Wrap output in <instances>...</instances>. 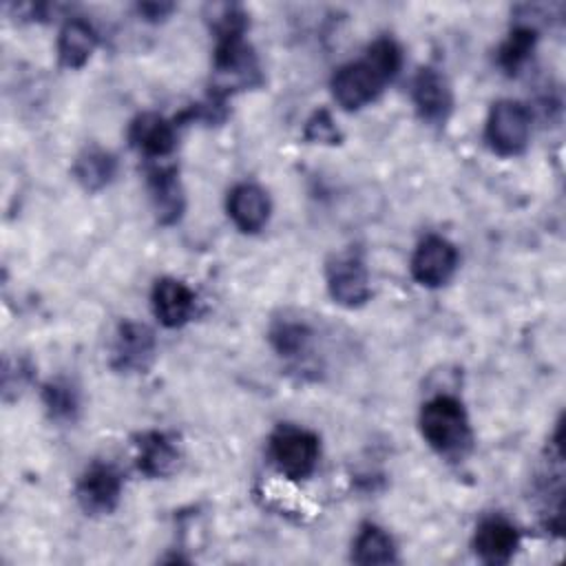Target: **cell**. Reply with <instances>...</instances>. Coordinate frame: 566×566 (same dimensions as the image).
Wrapping results in <instances>:
<instances>
[{
	"instance_id": "obj_1",
	"label": "cell",
	"mask_w": 566,
	"mask_h": 566,
	"mask_svg": "<svg viewBox=\"0 0 566 566\" xmlns=\"http://www.w3.org/2000/svg\"><path fill=\"white\" fill-rule=\"evenodd\" d=\"M400 46L391 38H378L358 62L340 66L332 77V95L345 111H358L374 102L382 86L400 69Z\"/></svg>"
},
{
	"instance_id": "obj_2",
	"label": "cell",
	"mask_w": 566,
	"mask_h": 566,
	"mask_svg": "<svg viewBox=\"0 0 566 566\" xmlns=\"http://www.w3.org/2000/svg\"><path fill=\"white\" fill-rule=\"evenodd\" d=\"M422 438L442 455H462L471 444V427L462 402L453 396H436L420 411Z\"/></svg>"
},
{
	"instance_id": "obj_3",
	"label": "cell",
	"mask_w": 566,
	"mask_h": 566,
	"mask_svg": "<svg viewBox=\"0 0 566 566\" xmlns=\"http://www.w3.org/2000/svg\"><path fill=\"white\" fill-rule=\"evenodd\" d=\"M484 135L489 146L497 155L502 157L520 155L528 146V137H531L528 108L517 99L495 102L489 111Z\"/></svg>"
},
{
	"instance_id": "obj_4",
	"label": "cell",
	"mask_w": 566,
	"mask_h": 566,
	"mask_svg": "<svg viewBox=\"0 0 566 566\" xmlns=\"http://www.w3.org/2000/svg\"><path fill=\"white\" fill-rule=\"evenodd\" d=\"M270 453L285 478L305 480L318 462V438L307 429L281 424L270 438Z\"/></svg>"
},
{
	"instance_id": "obj_5",
	"label": "cell",
	"mask_w": 566,
	"mask_h": 566,
	"mask_svg": "<svg viewBox=\"0 0 566 566\" xmlns=\"http://www.w3.org/2000/svg\"><path fill=\"white\" fill-rule=\"evenodd\" d=\"M327 290L338 305L360 307L369 301V274L360 252L345 250L334 254L325 268Z\"/></svg>"
},
{
	"instance_id": "obj_6",
	"label": "cell",
	"mask_w": 566,
	"mask_h": 566,
	"mask_svg": "<svg viewBox=\"0 0 566 566\" xmlns=\"http://www.w3.org/2000/svg\"><path fill=\"white\" fill-rule=\"evenodd\" d=\"M458 268V250L451 241L438 234L422 239L411 256V276L424 287L444 285Z\"/></svg>"
},
{
	"instance_id": "obj_7",
	"label": "cell",
	"mask_w": 566,
	"mask_h": 566,
	"mask_svg": "<svg viewBox=\"0 0 566 566\" xmlns=\"http://www.w3.org/2000/svg\"><path fill=\"white\" fill-rule=\"evenodd\" d=\"M75 495L86 513H111L122 495V475L111 464L93 462L80 478Z\"/></svg>"
},
{
	"instance_id": "obj_8",
	"label": "cell",
	"mask_w": 566,
	"mask_h": 566,
	"mask_svg": "<svg viewBox=\"0 0 566 566\" xmlns=\"http://www.w3.org/2000/svg\"><path fill=\"white\" fill-rule=\"evenodd\" d=\"M155 356V336L142 325L126 321L117 327L113 343V367L119 371H144Z\"/></svg>"
},
{
	"instance_id": "obj_9",
	"label": "cell",
	"mask_w": 566,
	"mask_h": 566,
	"mask_svg": "<svg viewBox=\"0 0 566 566\" xmlns=\"http://www.w3.org/2000/svg\"><path fill=\"white\" fill-rule=\"evenodd\" d=\"M411 97L418 115L431 124H442L453 106V95L447 80L431 66H424L416 73Z\"/></svg>"
},
{
	"instance_id": "obj_10",
	"label": "cell",
	"mask_w": 566,
	"mask_h": 566,
	"mask_svg": "<svg viewBox=\"0 0 566 566\" xmlns=\"http://www.w3.org/2000/svg\"><path fill=\"white\" fill-rule=\"evenodd\" d=\"M520 546V533L517 528L506 522L504 517H484L473 537V548L478 557L491 566L509 564Z\"/></svg>"
},
{
	"instance_id": "obj_11",
	"label": "cell",
	"mask_w": 566,
	"mask_h": 566,
	"mask_svg": "<svg viewBox=\"0 0 566 566\" xmlns=\"http://www.w3.org/2000/svg\"><path fill=\"white\" fill-rule=\"evenodd\" d=\"M153 312L164 327H181L195 312L192 290L177 279H159L153 287Z\"/></svg>"
},
{
	"instance_id": "obj_12",
	"label": "cell",
	"mask_w": 566,
	"mask_h": 566,
	"mask_svg": "<svg viewBox=\"0 0 566 566\" xmlns=\"http://www.w3.org/2000/svg\"><path fill=\"white\" fill-rule=\"evenodd\" d=\"M130 146L150 159H161L172 153L177 144L175 124L157 113H142L133 119L128 128Z\"/></svg>"
},
{
	"instance_id": "obj_13",
	"label": "cell",
	"mask_w": 566,
	"mask_h": 566,
	"mask_svg": "<svg viewBox=\"0 0 566 566\" xmlns=\"http://www.w3.org/2000/svg\"><path fill=\"white\" fill-rule=\"evenodd\" d=\"M228 217L241 232H259L270 219L268 195L254 184L234 186L228 195Z\"/></svg>"
},
{
	"instance_id": "obj_14",
	"label": "cell",
	"mask_w": 566,
	"mask_h": 566,
	"mask_svg": "<svg viewBox=\"0 0 566 566\" xmlns=\"http://www.w3.org/2000/svg\"><path fill=\"white\" fill-rule=\"evenodd\" d=\"M137 467L148 478H166L179 464L177 444L161 431H146L137 438Z\"/></svg>"
},
{
	"instance_id": "obj_15",
	"label": "cell",
	"mask_w": 566,
	"mask_h": 566,
	"mask_svg": "<svg viewBox=\"0 0 566 566\" xmlns=\"http://www.w3.org/2000/svg\"><path fill=\"white\" fill-rule=\"evenodd\" d=\"M97 46V35L93 27L82 18H71L64 22L57 35V57L66 69H80L88 62Z\"/></svg>"
},
{
	"instance_id": "obj_16",
	"label": "cell",
	"mask_w": 566,
	"mask_h": 566,
	"mask_svg": "<svg viewBox=\"0 0 566 566\" xmlns=\"http://www.w3.org/2000/svg\"><path fill=\"white\" fill-rule=\"evenodd\" d=\"M148 184H150V195H153V203L157 210V219L164 226H170L175 221H179L181 212H184V192L177 179V170L175 168H153L148 175Z\"/></svg>"
},
{
	"instance_id": "obj_17",
	"label": "cell",
	"mask_w": 566,
	"mask_h": 566,
	"mask_svg": "<svg viewBox=\"0 0 566 566\" xmlns=\"http://www.w3.org/2000/svg\"><path fill=\"white\" fill-rule=\"evenodd\" d=\"M352 559L356 564L371 566V564H394L398 557H396L394 539L389 537L387 531H382L376 524H363L354 539Z\"/></svg>"
},
{
	"instance_id": "obj_18",
	"label": "cell",
	"mask_w": 566,
	"mask_h": 566,
	"mask_svg": "<svg viewBox=\"0 0 566 566\" xmlns=\"http://www.w3.org/2000/svg\"><path fill=\"white\" fill-rule=\"evenodd\" d=\"M117 161L102 148H86L73 164V175L84 190H102L115 177Z\"/></svg>"
},
{
	"instance_id": "obj_19",
	"label": "cell",
	"mask_w": 566,
	"mask_h": 566,
	"mask_svg": "<svg viewBox=\"0 0 566 566\" xmlns=\"http://www.w3.org/2000/svg\"><path fill=\"white\" fill-rule=\"evenodd\" d=\"M537 33L533 27L526 24H517L511 29L509 38L502 42L500 51H497V64L506 71V73H517L524 62L528 60L533 46H535Z\"/></svg>"
},
{
	"instance_id": "obj_20",
	"label": "cell",
	"mask_w": 566,
	"mask_h": 566,
	"mask_svg": "<svg viewBox=\"0 0 566 566\" xmlns=\"http://www.w3.org/2000/svg\"><path fill=\"white\" fill-rule=\"evenodd\" d=\"M310 327L298 321H276L270 329V343L281 356H298L310 343Z\"/></svg>"
},
{
	"instance_id": "obj_21",
	"label": "cell",
	"mask_w": 566,
	"mask_h": 566,
	"mask_svg": "<svg viewBox=\"0 0 566 566\" xmlns=\"http://www.w3.org/2000/svg\"><path fill=\"white\" fill-rule=\"evenodd\" d=\"M44 407L55 420H73L77 413V394L66 380H53L42 391Z\"/></svg>"
},
{
	"instance_id": "obj_22",
	"label": "cell",
	"mask_w": 566,
	"mask_h": 566,
	"mask_svg": "<svg viewBox=\"0 0 566 566\" xmlns=\"http://www.w3.org/2000/svg\"><path fill=\"white\" fill-rule=\"evenodd\" d=\"M303 135L307 142H314V144H338L340 142V133H338L332 115L325 108L316 111L307 119Z\"/></svg>"
},
{
	"instance_id": "obj_23",
	"label": "cell",
	"mask_w": 566,
	"mask_h": 566,
	"mask_svg": "<svg viewBox=\"0 0 566 566\" xmlns=\"http://www.w3.org/2000/svg\"><path fill=\"white\" fill-rule=\"evenodd\" d=\"M137 11L150 20V22H157V20H164L168 13L175 11V4L172 2H142L137 4Z\"/></svg>"
}]
</instances>
